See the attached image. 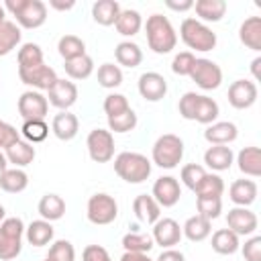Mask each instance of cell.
<instances>
[{
    "instance_id": "cell-1",
    "label": "cell",
    "mask_w": 261,
    "mask_h": 261,
    "mask_svg": "<svg viewBox=\"0 0 261 261\" xmlns=\"http://www.w3.org/2000/svg\"><path fill=\"white\" fill-rule=\"evenodd\" d=\"M145 35H147V45L153 53L165 55L175 49L177 45V33L173 24L169 22L167 16L163 14H151L145 24Z\"/></svg>"
},
{
    "instance_id": "cell-2",
    "label": "cell",
    "mask_w": 261,
    "mask_h": 261,
    "mask_svg": "<svg viewBox=\"0 0 261 261\" xmlns=\"http://www.w3.org/2000/svg\"><path fill=\"white\" fill-rule=\"evenodd\" d=\"M114 171L126 184H143L151 175V161L143 153L122 151L114 157Z\"/></svg>"
},
{
    "instance_id": "cell-3",
    "label": "cell",
    "mask_w": 261,
    "mask_h": 261,
    "mask_svg": "<svg viewBox=\"0 0 261 261\" xmlns=\"http://www.w3.org/2000/svg\"><path fill=\"white\" fill-rule=\"evenodd\" d=\"M2 6L22 29H39L47 20V4L41 0H6Z\"/></svg>"
},
{
    "instance_id": "cell-4",
    "label": "cell",
    "mask_w": 261,
    "mask_h": 261,
    "mask_svg": "<svg viewBox=\"0 0 261 261\" xmlns=\"http://www.w3.org/2000/svg\"><path fill=\"white\" fill-rule=\"evenodd\" d=\"M179 37H181V41L190 47V49H194V51H212L214 47H216V33L208 27V24H204V22H200L198 18H192V16H188V18H184L181 20V24H179Z\"/></svg>"
},
{
    "instance_id": "cell-5",
    "label": "cell",
    "mask_w": 261,
    "mask_h": 261,
    "mask_svg": "<svg viewBox=\"0 0 261 261\" xmlns=\"http://www.w3.org/2000/svg\"><path fill=\"white\" fill-rule=\"evenodd\" d=\"M184 157V141L173 135V133H165L161 135L155 143H153V151H151V161L161 167V169H173L179 165Z\"/></svg>"
},
{
    "instance_id": "cell-6",
    "label": "cell",
    "mask_w": 261,
    "mask_h": 261,
    "mask_svg": "<svg viewBox=\"0 0 261 261\" xmlns=\"http://www.w3.org/2000/svg\"><path fill=\"white\" fill-rule=\"evenodd\" d=\"M86 216L92 224H98V226H104V224H110L116 220L118 216V204L116 200L110 196V194H94L90 196L88 200V206H86Z\"/></svg>"
},
{
    "instance_id": "cell-7",
    "label": "cell",
    "mask_w": 261,
    "mask_h": 261,
    "mask_svg": "<svg viewBox=\"0 0 261 261\" xmlns=\"http://www.w3.org/2000/svg\"><path fill=\"white\" fill-rule=\"evenodd\" d=\"M86 147L92 161L108 163L114 157V135L106 128H94L86 139Z\"/></svg>"
},
{
    "instance_id": "cell-8",
    "label": "cell",
    "mask_w": 261,
    "mask_h": 261,
    "mask_svg": "<svg viewBox=\"0 0 261 261\" xmlns=\"http://www.w3.org/2000/svg\"><path fill=\"white\" fill-rule=\"evenodd\" d=\"M190 77L202 90H216L222 84V69L212 59L196 57V63H194V69H192Z\"/></svg>"
},
{
    "instance_id": "cell-9",
    "label": "cell",
    "mask_w": 261,
    "mask_h": 261,
    "mask_svg": "<svg viewBox=\"0 0 261 261\" xmlns=\"http://www.w3.org/2000/svg\"><path fill=\"white\" fill-rule=\"evenodd\" d=\"M16 108L24 120H45L49 112V102H47V96H43L41 92L27 90L20 94Z\"/></svg>"
},
{
    "instance_id": "cell-10",
    "label": "cell",
    "mask_w": 261,
    "mask_h": 261,
    "mask_svg": "<svg viewBox=\"0 0 261 261\" xmlns=\"http://www.w3.org/2000/svg\"><path fill=\"white\" fill-rule=\"evenodd\" d=\"M47 102L59 110H67L77 102V86L69 80L57 77L47 90Z\"/></svg>"
},
{
    "instance_id": "cell-11",
    "label": "cell",
    "mask_w": 261,
    "mask_h": 261,
    "mask_svg": "<svg viewBox=\"0 0 261 261\" xmlns=\"http://www.w3.org/2000/svg\"><path fill=\"white\" fill-rule=\"evenodd\" d=\"M257 86L251 80H234L228 86V104L237 110H245L251 108L257 102Z\"/></svg>"
},
{
    "instance_id": "cell-12",
    "label": "cell",
    "mask_w": 261,
    "mask_h": 261,
    "mask_svg": "<svg viewBox=\"0 0 261 261\" xmlns=\"http://www.w3.org/2000/svg\"><path fill=\"white\" fill-rule=\"evenodd\" d=\"M226 226L237 234V237H249L257 230L259 226V220H257V214L249 208H243V206H237L232 210H228L226 214Z\"/></svg>"
},
{
    "instance_id": "cell-13",
    "label": "cell",
    "mask_w": 261,
    "mask_h": 261,
    "mask_svg": "<svg viewBox=\"0 0 261 261\" xmlns=\"http://www.w3.org/2000/svg\"><path fill=\"white\" fill-rule=\"evenodd\" d=\"M155 202L163 208H171L179 202L181 198V188H179V181L173 177V175H161L155 179L153 184V194Z\"/></svg>"
},
{
    "instance_id": "cell-14",
    "label": "cell",
    "mask_w": 261,
    "mask_h": 261,
    "mask_svg": "<svg viewBox=\"0 0 261 261\" xmlns=\"http://www.w3.org/2000/svg\"><path fill=\"white\" fill-rule=\"evenodd\" d=\"M18 77L24 86H31L33 90L41 92V90H49L53 86V82L57 80V73L53 67L41 63V65H35L29 69H18Z\"/></svg>"
},
{
    "instance_id": "cell-15",
    "label": "cell",
    "mask_w": 261,
    "mask_h": 261,
    "mask_svg": "<svg viewBox=\"0 0 261 261\" xmlns=\"http://www.w3.org/2000/svg\"><path fill=\"white\" fill-rule=\"evenodd\" d=\"M137 88L147 102H159L167 94V80L157 71H145L139 75Z\"/></svg>"
},
{
    "instance_id": "cell-16",
    "label": "cell",
    "mask_w": 261,
    "mask_h": 261,
    "mask_svg": "<svg viewBox=\"0 0 261 261\" xmlns=\"http://www.w3.org/2000/svg\"><path fill=\"white\" fill-rule=\"evenodd\" d=\"M181 226L173 220V218H159L153 224V243L163 247V249H173L175 245H179L181 241Z\"/></svg>"
},
{
    "instance_id": "cell-17",
    "label": "cell",
    "mask_w": 261,
    "mask_h": 261,
    "mask_svg": "<svg viewBox=\"0 0 261 261\" xmlns=\"http://www.w3.org/2000/svg\"><path fill=\"white\" fill-rule=\"evenodd\" d=\"M51 130L59 141H71L80 130V120L69 110H59L51 120Z\"/></svg>"
},
{
    "instance_id": "cell-18",
    "label": "cell",
    "mask_w": 261,
    "mask_h": 261,
    "mask_svg": "<svg viewBox=\"0 0 261 261\" xmlns=\"http://www.w3.org/2000/svg\"><path fill=\"white\" fill-rule=\"evenodd\" d=\"M237 137H239V128H237V124L230 122V120L212 122V124H208V128L204 130V139H206L210 145H230Z\"/></svg>"
},
{
    "instance_id": "cell-19",
    "label": "cell",
    "mask_w": 261,
    "mask_h": 261,
    "mask_svg": "<svg viewBox=\"0 0 261 261\" xmlns=\"http://www.w3.org/2000/svg\"><path fill=\"white\" fill-rule=\"evenodd\" d=\"M234 161V153L228 145H210L204 151V163L212 171H226Z\"/></svg>"
},
{
    "instance_id": "cell-20",
    "label": "cell",
    "mask_w": 261,
    "mask_h": 261,
    "mask_svg": "<svg viewBox=\"0 0 261 261\" xmlns=\"http://www.w3.org/2000/svg\"><path fill=\"white\" fill-rule=\"evenodd\" d=\"M4 155H6L8 163H12L14 167H20L22 169V167H27V165H31L35 161L37 151H35V147L31 143L18 139V141H14L12 145H8L4 149Z\"/></svg>"
},
{
    "instance_id": "cell-21",
    "label": "cell",
    "mask_w": 261,
    "mask_h": 261,
    "mask_svg": "<svg viewBox=\"0 0 261 261\" xmlns=\"http://www.w3.org/2000/svg\"><path fill=\"white\" fill-rule=\"evenodd\" d=\"M239 41L251 51H261V16H249L241 22Z\"/></svg>"
},
{
    "instance_id": "cell-22",
    "label": "cell",
    "mask_w": 261,
    "mask_h": 261,
    "mask_svg": "<svg viewBox=\"0 0 261 261\" xmlns=\"http://www.w3.org/2000/svg\"><path fill=\"white\" fill-rule=\"evenodd\" d=\"M133 212L135 216L145 222V224H155L161 216V206L155 202L153 196H147V194H139L133 202Z\"/></svg>"
},
{
    "instance_id": "cell-23",
    "label": "cell",
    "mask_w": 261,
    "mask_h": 261,
    "mask_svg": "<svg viewBox=\"0 0 261 261\" xmlns=\"http://www.w3.org/2000/svg\"><path fill=\"white\" fill-rule=\"evenodd\" d=\"M228 196L237 206H251L257 200V184L253 179H237L228 188Z\"/></svg>"
},
{
    "instance_id": "cell-24",
    "label": "cell",
    "mask_w": 261,
    "mask_h": 261,
    "mask_svg": "<svg viewBox=\"0 0 261 261\" xmlns=\"http://www.w3.org/2000/svg\"><path fill=\"white\" fill-rule=\"evenodd\" d=\"M210 232H212V220H208L200 214L190 216L181 226V234L192 243H200V241L208 239Z\"/></svg>"
},
{
    "instance_id": "cell-25",
    "label": "cell",
    "mask_w": 261,
    "mask_h": 261,
    "mask_svg": "<svg viewBox=\"0 0 261 261\" xmlns=\"http://www.w3.org/2000/svg\"><path fill=\"white\" fill-rule=\"evenodd\" d=\"M53 234H55V230H53L51 222L49 220H43V218L33 220L24 228V237H27L29 245H33V247H45V245H49L53 241Z\"/></svg>"
},
{
    "instance_id": "cell-26",
    "label": "cell",
    "mask_w": 261,
    "mask_h": 261,
    "mask_svg": "<svg viewBox=\"0 0 261 261\" xmlns=\"http://www.w3.org/2000/svg\"><path fill=\"white\" fill-rule=\"evenodd\" d=\"M194 10H196L200 22H204V24L218 22V20H222V16L226 12V2L224 0H196Z\"/></svg>"
},
{
    "instance_id": "cell-27",
    "label": "cell",
    "mask_w": 261,
    "mask_h": 261,
    "mask_svg": "<svg viewBox=\"0 0 261 261\" xmlns=\"http://www.w3.org/2000/svg\"><path fill=\"white\" fill-rule=\"evenodd\" d=\"M237 165L241 173L249 177H259L261 175V151L259 147H243L237 155Z\"/></svg>"
},
{
    "instance_id": "cell-28",
    "label": "cell",
    "mask_w": 261,
    "mask_h": 261,
    "mask_svg": "<svg viewBox=\"0 0 261 261\" xmlns=\"http://www.w3.org/2000/svg\"><path fill=\"white\" fill-rule=\"evenodd\" d=\"M37 212L41 214L43 220H49V222L59 220L65 214V200L59 194H45L37 204Z\"/></svg>"
},
{
    "instance_id": "cell-29",
    "label": "cell",
    "mask_w": 261,
    "mask_h": 261,
    "mask_svg": "<svg viewBox=\"0 0 261 261\" xmlns=\"http://www.w3.org/2000/svg\"><path fill=\"white\" fill-rule=\"evenodd\" d=\"M120 10L122 8L116 0H98L92 4V18L102 27H110L116 22Z\"/></svg>"
},
{
    "instance_id": "cell-30",
    "label": "cell",
    "mask_w": 261,
    "mask_h": 261,
    "mask_svg": "<svg viewBox=\"0 0 261 261\" xmlns=\"http://www.w3.org/2000/svg\"><path fill=\"white\" fill-rule=\"evenodd\" d=\"M27 186H29V175L20 167H12L0 173V190L8 194H20L27 190Z\"/></svg>"
},
{
    "instance_id": "cell-31",
    "label": "cell",
    "mask_w": 261,
    "mask_h": 261,
    "mask_svg": "<svg viewBox=\"0 0 261 261\" xmlns=\"http://www.w3.org/2000/svg\"><path fill=\"white\" fill-rule=\"evenodd\" d=\"M116 31L122 35V37H135L141 27H143V18H141V12L135 10V8H124L120 10L116 22H114Z\"/></svg>"
},
{
    "instance_id": "cell-32",
    "label": "cell",
    "mask_w": 261,
    "mask_h": 261,
    "mask_svg": "<svg viewBox=\"0 0 261 261\" xmlns=\"http://www.w3.org/2000/svg\"><path fill=\"white\" fill-rule=\"evenodd\" d=\"M114 57H116V63L122 65V67H137L141 61H143V51L137 43L133 41H122L116 45L114 49Z\"/></svg>"
},
{
    "instance_id": "cell-33",
    "label": "cell",
    "mask_w": 261,
    "mask_h": 261,
    "mask_svg": "<svg viewBox=\"0 0 261 261\" xmlns=\"http://www.w3.org/2000/svg\"><path fill=\"white\" fill-rule=\"evenodd\" d=\"M220 114V108L216 104V100L204 96V94H198L196 98V110H194V120L200 122V124H212L216 122Z\"/></svg>"
},
{
    "instance_id": "cell-34",
    "label": "cell",
    "mask_w": 261,
    "mask_h": 261,
    "mask_svg": "<svg viewBox=\"0 0 261 261\" xmlns=\"http://www.w3.org/2000/svg\"><path fill=\"white\" fill-rule=\"evenodd\" d=\"M239 247H241L239 237L230 228H218L212 234V249L218 255H234L239 251Z\"/></svg>"
},
{
    "instance_id": "cell-35",
    "label": "cell",
    "mask_w": 261,
    "mask_h": 261,
    "mask_svg": "<svg viewBox=\"0 0 261 261\" xmlns=\"http://www.w3.org/2000/svg\"><path fill=\"white\" fill-rule=\"evenodd\" d=\"M20 27L12 20H4L0 24V57L8 55L12 49H16V45L20 43Z\"/></svg>"
},
{
    "instance_id": "cell-36",
    "label": "cell",
    "mask_w": 261,
    "mask_h": 261,
    "mask_svg": "<svg viewBox=\"0 0 261 261\" xmlns=\"http://www.w3.org/2000/svg\"><path fill=\"white\" fill-rule=\"evenodd\" d=\"M63 69L71 80H86L94 71V59L90 55H82V57L63 61Z\"/></svg>"
},
{
    "instance_id": "cell-37",
    "label": "cell",
    "mask_w": 261,
    "mask_h": 261,
    "mask_svg": "<svg viewBox=\"0 0 261 261\" xmlns=\"http://www.w3.org/2000/svg\"><path fill=\"white\" fill-rule=\"evenodd\" d=\"M57 51L63 57V61H69V59L86 55V43L75 35H63L57 43Z\"/></svg>"
},
{
    "instance_id": "cell-38",
    "label": "cell",
    "mask_w": 261,
    "mask_h": 261,
    "mask_svg": "<svg viewBox=\"0 0 261 261\" xmlns=\"http://www.w3.org/2000/svg\"><path fill=\"white\" fill-rule=\"evenodd\" d=\"M16 59H18V69H29V67L41 65L43 63V49L37 43H24V45H20Z\"/></svg>"
},
{
    "instance_id": "cell-39",
    "label": "cell",
    "mask_w": 261,
    "mask_h": 261,
    "mask_svg": "<svg viewBox=\"0 0 261 261\" xmlns=\"http://www.w3.org/2000/svg\"><path fill=\"white\" fill-rule=\"evenodd\" d=\"M155 247L151 234H141V232H126L122 237V249L128 253H147Z\"/></svg>"
},
{
    "instance_id": "cell-40",
    "label": "cell",
    "mask_w": 261,
    "mask_h": 261,
    "mask_svg": "<svg viewBox=\"0 0 261 261\" xmlns=\"http://www.w3.org/2000/svg\"><path fill=\"white\" fill-rule=\"evenodd\" d=\"M224 192V181L218 173H206L200 186L196 188V196L202 198H220Z\"/></svg>"
},
{
    "instance_id": "cell-41",
    "label": "cell",
    "mask_w": 261,
    "mask_h": 261,
    "mask_svg": "<svg viewBox=\"0 0 261 261\" xmlns=\"http://www.w3.org/2000/svg\"><path fill=\"white\" fill-rule=\"evenodd\" d=\"M98 84L106 90H114L122 84V69L114 63H102L98 67Z\"/></svg>"
},
{
    "instance_id": "cell-42",
    "label": "cell",
    "mask_w": 261,
    "mask_h": 261,
    "mask_svg": "<svg viewBox=\"0 0 261 261\" xmlns=\"http://www.w3.org/2000/svg\"><path fill=\"white\" fill-rule=\"evenodd\" d=\"M20 133L27 139V143H31V145L43 143L49 135V124L45 120H24Z\"/></svg>"
},
{
    "instance_id": "cell-43",
    "label": "cell",
    "mask_w": 261,
    "mask_h": 261,
    "mask_svg": "<svg viewBox=\"0 0 261 261\" xmlns=\"http://www.w3.org/2000/svg\"><path fill=\"white\" fill-rule=\"evenodd\" d=\"M139 118L135 114L133 108H128L126 112L122 114H116V116H108V130L110 133H128L137 126Z\"/></svg>"
},
{
    "instance_id": "cell-44",
    "label": "cell",
    "mask_w": 261,
    "mask_h": 261,
    "mask_svg": "<svg viewBox=\"0 0 261 261\" xmlns=\"http://www.w3.org/2000/svg\"><path fill=\"white\" fill-rule=\"evenodd\" d=\"M22 251V239H14L0 228V261L16 259Z\"/></svg>"
},
{
    "instance_id": "cell-45",
    "label": "cell",
    "mask_w": 261,
    "mask_h": 261,
    "mask_svg": "<svg viewBox=\"0 0 261 261\" xmlns=\"http://www.w3.org/2000/svg\"><path fill=\"white\" fill-rule=\"evenodd\" d=\"M206 173H208V171H206L202 165H198V163H188V165L181 167L179 177H181V181H184L186 188H190L192 192H196V188L200 186V181L204 179Z\"/></svg>"
},
{
    "instance_id": "cell-46",
    "label": "cell",
    "mask_w": 261,
    "mask_h": 261,
    "mask_svg": "<svg viewBox=\"0 0 261 261\" xmlns=\"http://www.w3.org/2000/svg\"><path fill=\"white\" fill-rule=\"evenodd\" d=\"M196 210H198L200 216H204L208 220H214L222 212V200L220 198H202V196H196Z\"/></svg>"
},
{
    "instance_id": "cell-47",
    "label": "cell",
    "mask_w": 261,
    "mask_h": 261,
    "mask_svg": "<svg viewBox=\"0 0 261 261\" xmlns=\"http://www.w3.org/2000/svg\"><path fill=\"white\" fill-rule=\"evenodd\" d=\"M47 259L49 261H75V249H73V245L69 241L59 239L49 247Z\"/></svg>"
},
{
    "instance_id": "cell-48",
    "label": "cell",
    "mask_w": 261,
    "mask_h": 261,
    "mask_svg": "<svg viewBox=\"0 0 261 261\" xmlns=\"http://www.w3.org/2000/svg\"><path fill=\"white\" fill-rule=\"evenodd\" d=\"M194 63H196V55L192 51H181L173 57L171 61V71L175 75H190L192 69H194Z\"/></svg>"
},
{
    "instance_id": "cell-49",
    "label": "cell",
    "mask_w": 261,
    "mask_h": 261,
    "mask_svg": "<svg viewBox=\"0 0 261 261\" xmlns=\"http://www.w3.org/2000/svg\"><path fill=\"white\" fill-rule=\"evenodd\" d=\"M130 108L128 104V98L122 96V94H108L104 98V112L106 116H116V114H122Z\"/></svg>"
},
{
    "instance_id": "cell-50",
    "label": "cell",
    "mask_w": 261,
    "mask_h": 261,
    "mask_svg": "<svg viewBox=\"0 0 261 261\" xmlns=\"http://www.w3.org/2000/svg\"><path fill=\"white\" fill-rule=\"evenodd\" d=\"M196 98H198V94H196V92H186V94L179 98V102H177V110H179L181 118H186V120H194Z\"/></svg>"
},
{
    "instance_id": "cell-51",
    "label": "cell",
    "mask_w": 261,
    "mask_h": 261,
    "mask_svg": "<svg viewBox=\"0 0 261 261\" xmlns=\"http://www.w3.org/2000/svg\"><path fill=\"white\" fill-rule=\"evenodd\" d=\"M245 261H261V237H251L241 247Z\"/></svg>"
},
{
    "instance_id": "cell-52",
    "label": "cell",
    "mask_w": 261,
    "mask_h": 261,
    "mask_svg": "<svg viewBox=\"0 0 261 261\" xmlns=\"http://www.w3.org/2000/svg\"><path fill=\"white\" fill-rule=\"evenodd\" d=\"M82 261H112V259L102 245H88L82 251Z\"/></svg>"
},
{
    "instance_id": "cell-53",
    "label": "cell",
    "mask_w": 261,
    "mask_h": 261,
    "mask_svg": "<svg viewBox=\"0 0 261 261\" xmlns=\"http://www.w3.org/2000/svg\"><path fill=\"white\" fill-rule=\"evenodd\" d=\"M20 137H18V130L10 124V122H6V120H0V147H8V145H12L14 141H18Z\"/></svg>"
},
{
    "instance_id": "cell-54",
    "label": "cell",
    "mask_w": 261,
    "mask_h": 261,
    "mask_svg": "<svg viewBox=\"0 0 261 261\" xmlns=\"http://www.w3.org/2000/svg\"><path fill=\"white\" fill-rule=\"evenodd\" d=\"M155 261H186V257H184V253L177 251V249H163L161 255H159Z\"/></svg>"
},
{
    "instance_id": "cell-55",
    "label": "cell",
    "mask_w": 261,
    "mask_h": 261,
    "mask_svg": "<svg viewBox=\"0 0 261 261\" xmlns=\"http://www.w3.org/2000/svg\"><path fill=\"white\" fill-rule=\"evenodd\" d=\"M165 6L171 8V10H175V12H186V10H192V8H194V2H192V0H181V2L167 0Z\"/></svg>"
},
{
    "instance_id": "cell-56",
    "label": "cell",
    "mask_w": 261,
    "mask_h": 261,
    "mask_svg": "<svg viewBox=\"0 0 261 261\" xmlns=\"http://www.w3.org/2000/svg\"><path fill=\"white\" fill-rule=\"evenodd\" d=\"M120 261H155V259H151L147 253H128V251H124Z\"/></svg>"
},
{
    "instance_id": "cell-57",
    "label": "cell",
    "mask_w": 261,
    "mask_h": 261,
    "mask_svg": "<svg viewBox=\"0 0 261 261\" xmlns=\"http://www.w3.org/2000/svg\"><path fill=\"white\" fill-rule=\"evenodd\" d=\"M49 6L55 8V10H59V12H65V10H71V8L75 6V2H73V0H67V2H61V0H49Z\"/></svg>"
},
{
    "instance_id": "cell-58",
    "label": "cell",
    "mask_w": 261,
    "mask_h": 261,
    "mask_svg": "<svg viewBox=\"0 0 261 261\" xmlns=\"http://www.w3.org/2000/svg\"><path fill=\"white\" fill-rule=\"evenodd\" d=\"M259 65H261V57H255V59L251 61V71H253V77H255V80H259V77H261Z\"/></svg>"
},
{
    "instance_id": "cell-59",
    "label": "cell",
    "mask_w": 261,
    "mask_h": 261,
    "mask_svg": "<svg viewBox=\"0 0 261 261\" xmlns=\"http://www.w3.org/2000/svg\"><path fill=\"white\" fill-rule=\"evenodd\" d=\"M8 169V159H6V155L0 151V173H4Z\"/></svg>"
},
{
    "instance_id": "cell-60",
    "label": "cell",
    "mask_w": 261,
    "mask_h": 261,
    "mask_svg": "<svg viewBox=\"0 0 261 261\" xmlns=\"http://www.w3.org/2000/svg\"><path fill=\"white\" fill-rule=\"evenodd\" d=\"M4 20H6V10H4V6L0 4V24H2Z\"/></svg>"
},
{
    "instance_id": "cell-61",
    "label": "cell",
    "mask_w": 261,
    "mask_h": 261,
    "mask_svg": "<svg viewBox=\"0 0 261 261\" xmlns=\"http://www.w3.org/2000/svg\"><path fill=\"white\" fill-rule=\"evenodd\" d=\"M4 218H6V210H4V206L0 204V222H2Z\"/></svg>"
},
{
    "instance_id": "cell-62",
    "label": "cell",
    "mask_w": 261,
    "mask_h": 261,
    "mask_svg": "<svg viewBox=\"0 0 261 261\" xmlns=\"http://www.w3.org/2000/svg\"><path fill=\"white\" fill-rule=\"evenodd\" d=\"M43 261H49V259H43Z\"/></svg>"
}]
</instances>
